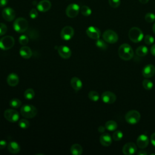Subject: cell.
Returning <instances> with one entry per match:
<instances>
[{"instance_id": "1", "label": "cell", "mask_w": 155, "mask_h": 155, "mask_svg": "<svg viewBox=\"0 0 155 155\" xmlns=\"http://www.w3.org/2000/svg\"><path fill=\"white\" fill-rule=\"evenodd\" d=\"M118 54L122 59L124 61H129L133 58L134 51L129 44L124 43L119 46Z\"/></svg>"}, {"instance_id": "2", "label": "cell", "mask_w": 155, "mask_h": 155, "mask_svg": "<svg viewBox=\"0 0 155 155\" xmlns=\"http://www.w3.org/2000/svg\"><path fill=\"white\" fill-rule=\"evenodd\" d=\"M128 37L130 41L134 43H137L143 39V33L139 28L133 27L128 31Z\"/></svg>"}, {"instance_id": "3", "label": "cell", "mask_w": 155, "mask_h": 155, "mask_svg": "<svg viewBox=\"0 0 155 155\" xmlns=\"http://www.w3.org/2000/svg\"><path fill=\"white\" fill-rule=\"evenodd\" d=\"M21 114L25 118L31 119L36 115L37 109L32 105H24L21 108Z\"/></svg>"}, {"instance_id": "4", "label": "cell", "mask_w": 155, "mask_h": 155, "mask_svg": "<svg viewBox=\"0 0 155 155\" xmlns=\"http://www.w3.org/2000/svg\"><path fill=\"white\" fill-rule=\"evenodd\" d=\"M28 23L24 18H18L13 22V28L18 33H24L27 30Z\"/></svg>"}, {"instance_id": "5", "label": "cell", "mask_w": 155, "mask_h": 155, "mask_svg": "<svg viewBox=\"0 0 155 155\" xmlns=\"http://www.w3.org/2000/svg\"><path fill=\"white\" fill-rule=\"evenodd\" d=\"M125 119L128 124L132 125L136 124L138 123L140 119V114L136 110H131L126 113Z\"/></svg>"}, {"instance_id": "6", "label": "cell", "mask_w": 155, "mask_h": 155, "mask_svg": "<svg viewBox=\"0 0 155 155\" xmlns=\"http://www.w3.org/2000/svg\"><path fill=\"white\" fill-rule=\"evenodd\" d=\"M15 45V39L11 36H5L0 39V48L7 50L12 48Z\"/></svg>"}, {"instance_id": "7", "label": "cell", "mask_w": 155, "mask_h": 155, "mask_svg": "<svg viewBox=\"0 0 155 155\" xmlns=\"http://www.w3.org/2000/svg\"><path fill=\"white\" fill-rule=\"evenodd\" d=\"M102 38L107 43L114 44L118 41V35L112 30H107L103 33Z\"/></svg>"}, {"instance_id": "8", "label": "cell", "mask_w": 155, "mask_h": 155, "mask_svg": "<svg viewBox=\"0 0 155 155\" xmlns=\"http://www.w3.org/2000/svg\"><path fill=\"white\" fill-rule=\"evenodd\" d=\"M4 116L5 119L10 122H16L19 120V113L13 109H7L5 110Z\"/></svg>"}, {"instance_id": "9", "label": "cell", "mask_w": 155, "mask_h": 155, "mask_svg": "<svg viewBox=\"0 0 155 155\" xmlns=\"http://www.w3.org/2000/svg\"><path fill=\"white\" fill-rule=\"evenodd\" d=\"M80 10L79 6L76 4H71L68 5L65 10V13L68 18H75Z\"/></svg>"}, {"instance_id": "10", "label": "cell", "mask_w": 155, "mask_h": 155, "mask_svg": "<svg viewBox=\"0 0 155 155\" xmlns=\"http://www.w3.org/2000/svg\"><path fill=\"white\" fill-rule=\"evenodd\" d=\"M74 29L71 26L64 27L61 31V37L64 41L70 40L74 35Z\"/></svg>"}, {"instance_id": "11", "label": "cell", "mask_w": 155, "mask_h": 155, "mask_svg": "<svg viewBox=\"0 0 155 155\" xmlns=\"http://www.w3.org/2000/svg\"><path fill=\"white\" fill-rule=\"evenodd\" d=\"M101 99L104 103L111 104L116 101V96L111 91H105L102 94Z\"/></svg>"}, {"instance_id": "12", "label": "cell", "mask_w": 155, "mask_h": 155, "mask_svg": "<svg viewBox=\"0 0 155 155\" xmlns=\"http://www.w3.org/2000/svg\"><path fill=\"white\" fill-rule=\"evenodd\" d=\"M2 18L7 21H13L16 16L15 10L10 7H5L2 11Z\"/></svg>"}, {"instance_id": "13", "label": "cell", "mask_w": 155, "mask_h": 155, "mask_svg": "<svg viewBox=\"0 0 155 155\" xmlns=\"http://www.w3.org/2000/svg\"><path fill=\"white\" fill-rule=\"evenodd\" d=\"M87 35L91 39H98L101 36V31L99 29L94 26H90L86 30Z\"/></svg>"}, {"instance_id": "14", "label": "cell", "mask_w": 155, "mask_h": 155, "mask_svg": "<svg viewBox=\"0 0 155 155\" xmlns=\"http://www.w3.org/2000/svg\"><path fill=\"white\" fill-rule=\"evenodd\" d=\"M137 151V147L133 142L126 143L123 148L122 152L125 155H132L134 154Z\"/></svg>"}, {"instance_id": "15", "label": "cell", "mask_w": 155, "mask_h": 155, "mask_svg": "<svg viewBox=\"0 0 155 155\" xmlns=\"http://www.w3.org/2000/svg\"><path fill=\"white\" fill-rule=\"evenodd\" d=\"M142 74L146 78L153 77L155 74V67L152 64L146 65L142 69Z\"/></svg>"}, {"instance_id": "16", "label": "cell", "mask_w": 155, "mask_h": 155, "mask_svg": "<svg viewBox=\"0 0 155 155\" xmlns=\"http://www.w3.org/2000/svg\"><path fill=\"white\" fill-rule=\"evenodd\" d=\"M149 138L145 134H140L138 136L136 140V144L137 147L141 149H143L149 144Z\"/></svg>"}, {"instance_id": "17", "label": "cell", "mask_w": 155, "mask_h": 155, "mask_svg": "<svg viewBox=\"0 0 155 155\" xmlns=\"http://www.w3.org/2000/svg\"><path fill=\"white\" fill-rule=\"evenodd\" d=\"M59 55L63 59H68L71 55V51L70 48L65 45H61L58 48Z\"/></svg>"}, {"instance_id": "18", "label": "cell", "mask_w": 155, "mask_h": 155, "mask_svg": "<svg viewBox=\"0 0 155 155\" xmlns=\"http://www.w3.org/2000/svg\"><path fill=\"white\" fill-rule=\"evenodd\" d=\"M51 7V2L49 0H42L37 5V9L41 12L48 11Z\"/></svg>"}, {"instance_id": "19", "label": "cell", "mask_w": 155, "mask_h": 155, "mask_svg": "<svg viewBox=\"0 0 155 155\" xmlns=\"http://www.w3.org/2000/svg\"><path fill=\"white\" fill-rule=\"evenodd\" d=\"M99 141L102 145L104 147H108L112 143V139L109 134L104 133L101 135L99 137Z\"/></svg>"}, {"instance_id": "20", "label": "cell", "mask_w": 155, "mask_h": 155, "mask_svg": "<svg viewBox=\"0 0 155 155\" xmlns=\"http://www.w3.org/2000/svg\"><path fill=\"white\" fill-rule=\"evenodd\" d=\"M7 150L12 154H17L20 151L21 147L15 141H10L7 144Z\"/></svg>"}, {"instance_id": "21", "label": "cell", "mask_w": 155, "mask_h": 155, "mask_svg": "<svg viewBox=\"0 0 155 155\" xmlns=\"http://www.w3.org/2000/svg\"><path fill=\"white\" fill-rule=\"evenodd\" d=\"M7 82L11 87H15L19 83L18 76L14 73L9 74L7 78Z\"/></svg>"}, {"instance_id": "22", "label": "cell", "mask_w": 155, "mask_h": 155, "mask_svg": "<svg viewBox=\"0 0 155 155\" xmlns=\"http://www.w3.org/2000/svg\"><path fill=\"white\" fill-rule=\"evenodd\" d=\"M70 85L71 87L76 91L80 90L82 87V82L78 77H73L71 79Z\"/></svg>"}, {"instance_id": "23", "label": "cell", "mask_w": 155, "mask_h": 155, "mask_svg": "<svg viewBox=\"0 0 155 155\" xmlns=\"http://www.w3.org/2000/svg\"><path fill=\"white\" fill-rule=\"evenodd\" d=\"M19 54L21 57L24 59H29L32 55V51L31 48L28 47L24 45L19 50Z\"/></svg>"}, {"instance_id": "24", "label": "cell", "mask_w": 155, "mask_h": 155, "mask_svg": "<svg viewBox=\"0 0 155 155\" xmlns=\"http://www.w3.org/2000/svg\"><path fill=\"white\" fill-rule=\"evenodd\" d=\"M70 153L73 155H81L83 151L82 147L78 143L73 144L70 147Z\"/></svg>"}, {"instance_id": "25", "label": "cell", "mask_w": 155, "mask_h": 155, "mask_svg": "<svg viewBox=\"0 0 155 155\" xmlns=\"http://www.w3.org/2000/svg\"><path fill=\"white\" fill-rule=\"evenodd\" d=\"M148 53V49L147 47L145 45L139 46L136 50V54L139 57H143L146 56Z\"/></svg>"}, {"instance_id": "26", "label": "cell", "mask_w": 155, "mask_h": 155, "mask_svg": "<svg viewBox=\"0 0 155 155\" xmlns=\"http://www.w3.org/2000/svg\"><path fill=\"white\" fill-rule=\"evenodd\" d=\"M105 127L107 130L110 131H113L117 129V124L116 121L110 120L106 122V123L105 124Z\"/></svg>"}, {"instance_id": "27", "label": "cell", "mask_w": 155, "mask_h": 155, "mask_svg": "<svg viewBox=\"0 0 155 155\" xmlns=\"http://www.w3.org/2000/svg\"><path fill=\"white\" fill-rule=\"evenodd\" d=\"M107 42H105L104 39H96V45L99 49H101L102 50H105L108 48V45L107 44Z\"/></svg>"}, {"instance_id": "28", "label": "cell", "mask_w": 155, "mask_h": 155, "mask_svg": "<svg viewBox=\"0 0 155 155\" xmlns=\"http://www.w3.org/2000/svg\"><path fill=\"white\" fill-rule=\"evenodd\" d=\"M35 91L33 90V89L32 88H27L24 93V97L28 100H31L32 99H33V97H35Z\"/></svg>"}, {"instance_id": "29", "label": "cell", "mask_w": 155, "mask_h": 155, "mask_svg": "<svg viewBox=\"0 0 155 155\" xmlns=\"http://www.w3.org/2000/svg\"><path fill=\"white\" fill-rule=\"evenodd\" d=\"M80 12L81 14L84 16H88L91 14V8L87 5H82L80 8Z\"/></svg>"}, {"instance_id": "30", "label": "cell", "mask_w": 155, "mask_h": 155, "mask_svg": "<svg viewBox=\"0 0 155 155\" xmlns=\"http://www.w3.org/2000/svg\"><path fill=\"white\" fill-rule=\"evenodd\" d=\"M153 85H154V84H153V82L151 81H150V79H145L142 82V86L147 90H151L153 87Z\"/></svg>"}, {"instance_id": "31", "label": "cell", "mask_w": 155, "mask_h": 155, "mask_svg": "<svg viewBox=\"0 0 155 155\" xmlns=\"http://www.w3.org/2000/svg\"><path fill=\"white\" fill-rule=\"evenodd\" d=\"M88 98L94 102H96L99 99V94L96 91H90L88 94Z\"/></svg>"}, {"instance_id": "32", "label": "cell", "mask_w": 155, "mask_h": 155, "mask_svg": "<svg viewBox=\"0 0 155 155\" xmlns=\"http://www.w3.org/2000/svg\"><path fill=\"white\" fill-rule=\"evenodd\" d=\"M9 104H10V106L12 107V108H19V107L21 106L22 102L19 99L13 98V99H12L10 101Z\"/></svg>"}, {"instance_id": "33", "label": "cell", "mask_w": 155, "mask_h": 155, "mask_svg": "<svg viewBox=\"0 0 155 155\" xmlns=\"http://www.w3.org/2000/svg\"><path fill=\"white\" fill-rule=\"evenodd\" d=\"M28 35L30 39H36L38 38L39 36V33L37 30L33 29V28H30L28 30Z\"/></svg>"}, {"instance_id": "34", "label": "cell", "mask_w": 155, "mask_h": 155, "mask_svg": "<svg viewBox=\"0 0 155 155\" xmlns=\"http://www.w3.org/2000/svg\"><path fill=\"white\" fill-rule=\"evenodd\" d=\"M18 125L21 128L27 129L30 126V122L25 119H22L19 120Z\"/></svg>"}, {"instance_id": "35", "label": "cell", "mask_w": 155, "mask_h": 155, "mask_svg": "<svg viewBox=\"0 0 155 155\" xmlns=\"http://www.w3.org/2000/svg\"><path fill=\"white\" fill-rule=\"evenodd\" d=\"M123 133L120 130L115 131L113 134V139L115 141H119L123 138Z\"/></svg>"}, {"instance_id": "36", "label": "cell", "mask_w": 155, "mask_h": 155, "mask_svg": "<svg viewBox=\"0 0 155 155\" xmlns=\"http://www.w3.org/2000/svg\"><path fill=\"white\" fill-rule=\"evenodd\" d=\"M145 20L149 23L153 22L155 21V15L153 13H147L145 15Z\"/></svg>"}, {"instance_id": "37", "label": "cell", "mask_w": 155, "mask_h": 155, "mask_svg": "<svg viewBox=\"0 0 155 155\" xmlns=\"http://www.w3.org/2000/svg\"><path fill=\"white\" fill-rule=\"evenodd\" d=\"M18 41H19V42L21 45H25L28 44L29 39H28V37L27 35H21V36H19Z\"/></svg>"}, {"instance_id": "38", "label": "cell", "mask_w": 155, "mask_h": 155, "mask_svg": "<svg viewBox=\"0 0 155 155\" xmlns=\"http://www.w3.org/2000/svg\"><path fill=\"white\" fill-rule=\"evenodd\" d=\"M154 39L153 36L150 35H147L144 37V42L147 45H151L152 44L154 43Z\"/></svg>"}, {"instance_id": "39", "label": "cell", "mask_w": 155, "mask_h": 155, "mask_svg": "<svg viewBox=\"0 0 155 155\" xmlns=\"http://www.w3.org/2000/svg\"><path fill=\"white\" fill-rule=\"evenodd\" d=\"M110 5L113 8H117L120 4V0H108Z\"/></svg>"}, {"instance_id": "40", "label": "cell", "mask_w": 155, "mask_h": 155, "mask_svg": "<svg viewBox=\"0 0 155 155\" xmlns=\"http://www.w3.org/2000/svg\"><path fill=\"white\" fill-rule=\"evenodd\" d=\"M7 31V27L4 23H0V36H2L6 33Z\"/></svg>"}, {"instance_id": "41", "label": "cell", "mask_w": 155, "mask_h": 155, "mask_svg": "<svg viewBox=\"0 0 155 155\" xmlns=\"http://www.w3.org/2000/svg\"><path fill=\"white\" fill-rule=\"evenodd\" d=\"M38 15V11H37L36 9H35V8H32V9L30 11L29 15H30V17L31 19H35L36 18H37Z\"/></svg>"}, {"instance_id": "42", "label": "cell", "mask_w": 155, "mask_h": 155, "mask_svg": "<svg viewBox=\"0 0 155 155\" xmlns=\"http://www.w3.org/2000/svg\"><path fill=\"white\" fill-rule=\"evenodd\" d=\"M7 146V142L5 140H0V150H2L5 148Z\"/></svg>"}, {"instance_id": "43", "label": "cell", "mask_w": 155, "mask_h": 155, "mask_svg": "<svg viewBox=\"0 0 155 155\" xmlns=\"http://www.w3.org/2000/svg\"><path fill=\"white\" fill-rule=\"evenodd\" d=\"M150 142L151 144L155 147V133H153L150 137Z\"/></svg>"}, {"instance_id": "44", "label": "cell", "mask_w": 155, "mask_h": 155, "mask_svg": "<svg viewBox=\"0 0 155 155\" xmlns=\"http://www.w3.org/2000/svg\"><path fill=\"white\" fill-rule=\"evenodd\" d=\"M8 0H0V7H5L8 3Z\"/></svg>"}, {"instance_id": "45", "label": "cell", "mask_w": 155, "mask_h": 155, "mask_svg": "<svg viewBox=\"0 0 155 155\" xmlns=\"http://www.w3.org/2000/svg\"><path fill=\"white\" fill-rule=\"evenodd\" d=\"M105 127H104V126H102V125H100L99 127H98V128H97V130H98V131L99 132V133H104V132H105Z\"/></svg>"}, {"instance_id": "46", "label": "cell", "mask_w": 155, "mask_h": 155, "mask_svg": "<svg viewBox=\"0 0 155 155\" xmlns=\"http://www.w3.org/2000/svg\"><path fill=\"white\" fill-rule=\"evenodd\" d=\"M150 52L151 53L152 55L154 56H155V44H153L151 47V49H150Z\"/></svg>"}, {"instance_id": "47", "label": "cell", "mask_w": 155, "mask_h": 155, "mask_svg": "<svg viewBox=\"0 0 155 155\" xmlns=\"http://www.w3.org/2000/svg\"><path fill=\"white\" fill-rule=\"evenodd\" d=\"M147 152L145 150H140L137 152L138 155H147Z\"/></svg>"}, {"instance_id": "48", "label": "cell", "mask_w": 155, "mask_h": 155, "mask_svg": "<svg viewBox=\"0 0 155 155\" xmlns=\"http://www.w3.org/2000/svg\"><path fill=\"white\" fill-rule=\"evenodd\" d=\"M139 1L141 3V4H147L149 0H139Z\"/></svg>"}, {"instance_id": "49", "label": "cell", "mask_w": 155, "mask_h": 155, "mask_svg": "<svg viewBox=\"0 0 155 155\" xmlns=\"http://www.w3.org/2000/svg\"><path fill=\"white\" fill-rule=\"evenodd\" d=\"M153 33L155 34V23L153 25Z\"/></svg>"}]
</instances>
